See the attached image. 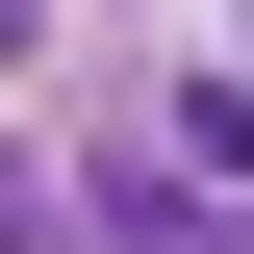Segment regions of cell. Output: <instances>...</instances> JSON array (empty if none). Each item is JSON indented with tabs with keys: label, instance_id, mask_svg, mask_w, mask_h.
I'll use <instances>...</instances> for the list:
<instances>
[{
	"label": "cell",
	"instance_id": "cell-1",
	"mask_svg": "<svg viewBox=\"0 0 254 254\" xmlns=\"http://www.w3.org/2000/svg\"><path fill=\"white\" fill-rule=\"evenodd\" d=\"M153 153H178L203 203H254V76H178V127H153Z\"/></svg>",
	"mask_w": 254,
	"mask_h": 254
},
{
	"label": "cell",
	"instance_id": "cell-2",
	"mask_svg": "<svg viewBox=\"0 0 254 254\" xmlns=\"http://www.w3.org/2000/svg\"><path fill=\"white\" fill-rule=\"evenodd\" d=\"M0 254H51V178H0Z\"/></svg>",
	"mask_w": 254,
	"mask_h": 254
},
{
	"label": "cell",
	"instance_id": "cell-3",
	"mask_svg": "<svg viewBox=\"0 0 254 254\" xmlns=\"http://www.w3.org/2000/svg\"><path fill=\"white\" fill-rule=\"evenodd\" d=\"M0 51H26V0H0Z\"/></svg>",
	"mask_w": 254,
	"mask_h": 254
},
{
	"label": "cell",
	"instance_id": "cell-4",
	"mask_svg": "<svg viewBox=\"0 0 254 254\" xmlns=\"http://www.w3.org/2000/svg\"><path fill=\"white\" fill-rule=\"evenodd\" d=\"M229 254H254V203H229Z\"/></svg>",
	"mask_w": 254,
	"mask_h": 254
}]
</instances>
